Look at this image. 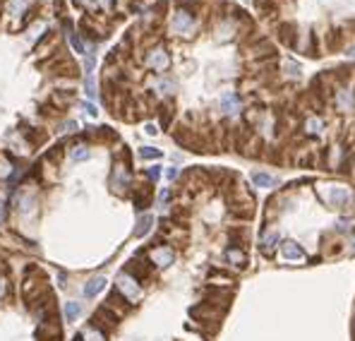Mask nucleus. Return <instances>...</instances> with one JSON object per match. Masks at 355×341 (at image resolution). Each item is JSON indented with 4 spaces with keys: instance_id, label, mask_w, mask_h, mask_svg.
I'll use <instances>...</instances> for the list:
<instances>
[{
    "instance_id": "nucleus-1",
    "label": "nucleus",
    "mask_w": 355,
    "mask_h": 341,
    "mask_svg": "<svg viewBox=\"0 0 355 341\" xmlns=\"http://www.w3.org/2000/svg\"><path fill=\"white\" fill-rule=\"evenodd\" d=\"M319 193H322V200L329 207H336V209H343V212L353 204V193L348 190L346 185H322Z\"/></svg>"
},
{
    "instance_id": "nucleus-2",
    "label": "nucleus",
    "mask_w": 355,
    "mask_h": 341,
    "mask_svg": "<svg viewBox=\"0 0 355 341\" xmlns=\"http://www.w3.org/2000/svg\"><path fill=\"white\" fill-rule=\"evenodd\" d=\"M230 212L235 214V216H240V219H250L255 214V200L245 190L243 183H238L233 195H230Z\"/></svg>"
},
{
    "instance_id": "nucleus-3",
    "label": "nucleus",
    "mask_w": 355,
    "mask_h": 341,
    "mask_svg": "<svg viewBox=\"0 0 355 341\" xmlns=\"http://www.w3.org/2000/svg\"><path fill=\"white\" fill-rule=\"evenodd\" d=\"M190 315L194 320H200L202 327H207V324L219 327V320L223 317V310H221V308H214V305H209V303H202V305H194L190 310Z\"/></svg>"
},
{
    "instance_id": "nucleus-4",
    "label": "nucleus",
    "mask_w": 355,
    "mask_h": 341,
    "mask_svg": "<svg viewBox=\"0 0 355 341\" xmlns=\"http://www.w3.org/2000/svg\"><path fill=\"white\" fill-rule=\"evenodd\" d=\"M115 291H120L130 303L135 305V300L142 295V286H139V281H137L135 277H130L128 272H123V274L115 279Z\"/></svg>"
},
{
    "instance_id": "nucleus-5",
    "label": "nucleus",
    "mask_w": 355,
    "mask_h": 341,
    "mask_svg": "<svg viewBox=\"0 0 355 341\" xmlns=\"http://www.w3.org/2000/svg\"><path fill=\"white\" fill-rule=\"evenodd\" d=\"M230 300H233V291H230V288L209 286V288L204 291V303L214 305V308H221V310H226Z\"/></svg>"
},
{
    "instance_id": "nucleus-6",
    "label": "nucleus",
    "mask_w": 355,
    "mask_h": 341,
    "mask_svg": "<svg viewBox=\"0 0 355 341\" xmlns=\"http://www.w3.org/2000/svg\"><path fill=\"white\" fill-rule=\"evenodd\" d=\"M151 262H149V257H144V255H139V257H132L125 264V272H128L130 277H135L137 281H146V279L151 277Z\"/></svg>"
},
{
    "instance_id": "nucleus-7",
    "label": "nucleus",
    "mask_w": 355,
    "mask_h": 341,
    "mask_svg": "<svg viewBox=\"0 0 355 341\" xmlns=\"http://www.w3.org/2000/svg\"><path fill=\"white\" fill-rule=\"evenodd\" d=\"M130 185H132V175H130L128 166L115 164V166H113V173H110V187H113V193L125 195Z\"/></svg>"
},
{
    "instance_id": "nucleus-8",
    "label": "nucleus",
    "mask_w": 355,
    "mask_h": 341,
    "mask_svg": "<svg viewBox=\"0 0 355 341\" xmlns=\"http://www.w3.org/2000/svg\"><path fill=\"white\" fill-rule=\"evenodd\" d=\"M120 322V317L113 310H108L106 305H101L99 310L94 313V317H91V324L94 327H99V329H103V332H108V329H115Z\"/></svg>"
},
{
    "instance_id": "nucleus-9",
    "label": "nucleus",
    "mask_w": 355,
    "mask_h": 341,
    "mask_svg": "<svg viewBox=\"0 0 355 341\" xmlns=\"http://www.w3.org/2000/svg\"><path fill=\"white\" fill-rule=\"evenodd\" d=\"M149 262L151 264H156V267H168V264H173V257L175 252L168 245H154V248L149 250Z\"/></svg>"
},
{
    "instance_id": "nucleus-10",
    "label": "nucleus",
    "mask_w": 355,
    "mask_h": 341,
    "mask_svg": "<svg viewBox=\"0 0 355 341\" xmlns=\"http://www.w3.org/2000/svg\"><path fill=\"white\" fill-rule=\"evenodd\" d=\"M103 305H106L108 310H113L118 317H123V315L130 310V305H132V303H130V300L123 293H120V291H113V293L106 298V303H103Z\"/></svg>"
},
{
    "instance_id": "nucleus-11",
    "label": "nucleus",
    "mask_w": 355,
    "mask_h": 341,
    "mask_svg": "<svg viewBox=\"0 0 355 341\" xmlns=\"http://www.w3.org/2000/svg\"><path fill=\"white\" fill-rule=\"evenodd\" d=\"M281 257L286 259V262H305L307 255H305V250H302L298 243L286 240V243H281Z\"/></svg>"
},
{
    "instance_id": "nucleus-12",
    "label": "nucleus",
    "mask_w": 355,
    "mask_h": 341,
    "mask_svg": "<svg viewBox=\"0 0 355 341\" xmlns=\"http://www.w3.org/2000/svg\"><path fill=\"white\" fill-rule=\"evenodd\" d=\"M240 106H243V101H240V94L235 92H228L221 96V111L226 113V116H235V113H240Z\"/></svg>"
},
{
    "instance_id": "nucleus-13",
    "label": "nucleus",
    "mask_w": 355,
    "mask_h": 341,
    "mask_svg": "<svg viewBox=\"0 0 355 341\" xmlns=\"http://www.w3.org/2000/svg\"><path fill=\"white\" fill-rule=\"evenodd\" d=\"M168 53H166L164 48H154L149 56H146V65L149 67H154V70H159V72H164L166 67H168Z\"/></svg>"
},
{
    "instance_id": "nucleus-14",
    "label": "nucleus",
    "mask_w": 355,
    "mask_h": 341,
    "mask_svg": "<svg viewBox=\"0 0 355 341\" xmlns=\"http://www.w3.org/2000/svg\"><path fill=\"white\" fill-rule=\"evenodd\" d=\"M226 262L233 269H245L247 267V255L243 248H228L226 250Z\"/></svg>"
},
{
    "instance_id": "nucleus-15",
    "label": "nucleus",
    "mask_w": 355,
    "mask_h": 341,
    "mask_svg": "<svg viewBox=\"0 0 355 341\" xmlns=\"http://www.w3.org/2000/svg\"><path fill=\"white\" fill-rule=\"evenodd\" d=\"M194 22H192V15L190 12H178L173 17V31L175 34H190Z\"/></svg>"
},
{
    "instance_id": "nucleus-16",
    "label": "nucleus",
    "mask_w": 355,
    "mask_h": 341,
    "mask_svg": "<svg viewBox=\"0 0 355 341\" xmlns=\"http://www.w3.org/2000/svg\"><path fill=\"white\" fill-rule=\"evenodd\" d=\"M74 341H106V332L99 329V327H94V324H89V327H84L82 332L74 336Z\"/></svg>"
},
{
    "instance_id": "nucleus-17",
    "label": "nucleus",
    "mask_w": 355,
    "mask_h": 341,
    "mask_svg": "<svg viewBox=\"0 0 355 341\" xmlns=\"http://www.w3.org/2000/svg\"><path fill=\"white\" fill-rule=\"evenodd\" d=\"M103 288H106V279H103V277H94V279L87 281V286H84V295H87V298H94V295H99Z\"/></svg>"
},
{
    "instance_id": "nucleus-18",
    "label": "nucleus",
    "mask_w": 355,
    "mask_h": 341,
    "mask_svg": "<svg viewBox=\"0 0 355 341\" xmlns=\"http://www.w3.org/2000/svg\"><path fill=\"white\" fill-rule=\"evenodd\" d=\"M149 202H151V187H149V185L137 187V193H135V207L137 209H146Z\"/></svg>"
},
{
    "instance_id": "nucleus-19",
    "label": "nucleus",
    "mask_w": 355,
    "mask_h": 341,
    "mask_svg": "<svg viewBox=\"0 0 355 341\" xmlns=\"http://www.w3.org/2000/svg\"><path fill=\"white\" fill-rule=\"evenodd\" d=\"M209 286H223V288H230L233 286V277H228L223 272H216V269H211L209 274Z\"/></svg>"
},
{
    "instance_id": "nucleus-20",
    "label": "nucleus",
    "mask_w": 355,
    "mask_h": 341,
    "mask_svg": "<svg viewBox=\"0 0 355 341\" xmlns=\"http://www.w3.org/2000/svg\"><path fill=\"white\" fill-rule=\"evenodd\" d=\"M252 183H255L257 187H273V185H276V178L264 173V171H257V173H252Z\"/></svg>"
},
{
    "instance_id": "nucleus-21",
    "label": "nucleus",
    "mask_w": 355,
    "mask_h": 341,
    "mask_svg": "<svg viewBox=\"0 0 355 341\" xmlns=\"http://www.w3.org/2000/svg\"><path fill=\"white\" fill-rule=\"evenodd\" d=\"M151 223H154V216H149V214H144V216L139 219V223H137V229H135V236H137V238H142V236H146V233L151 231Z\"/></svg>"
},
{
    "instance_id": "nucleus-22",
    "label": "nucleus",
    "mask_w": 355,
    "mask_h": 341,
    "mask_svg": "<svg viewBox=\"0 0 355 341\" xmlns=\"http://www.w3.org/2000/svg\"><path fill=\"white\" fill-rule=\"evenodd\" d=\"M276 245H279V233H266L262 238V252H266V255H271Z\"/></svg>"
},
{
    "instance_id": "nucleus-23",
    "label": "nucleus",
    "mask_w": 355,
    "mask_h": 341,
    "mask_svg": "<svg viewBox=\"0 0 355 341\" xmlns=\"http://www.w3.org/2000/svg\"><path fill=\"white\" fill-rule=\"evenodd\" d=\"M80 313H82V305L80 303H67L65 305V320H67V322H74V320L80 317Z\"/></svg>"
},
{
    "instance_id": "nucleus-24",
    "label": "nucleus",
    "mask_w": 355,
    "mask_h": 341,
    "mask_svg": "<svg viewBox=\"0 0 355 341\" xmlns=\"http://www.w3.org/2000/svg\"><path fill=\"white\" fill-rule=\"evenodd\" d=\"M72 159H74V161H84V159H89V149L84 147V144L72 147Z\"/></svg>"
},
{
    "instance_id": "nucleus-25",
    "label": "nucleus",
    "mask_w": 355,
    "mask_h": 341,
    "mask_svg": "<svg viewBox=\"0 0 355 341\" xmlns=\"http://www.w3.org/2000/svg\"><path fill=\"white\" fill-rule=\"evenodd\" d=\"M139 157H142V159H161V149L142 147V149H139Z\"/></svg>"
},
{
    "instance_id": "nucleus-26",
    "label": "nucleus",
    "mask_w": 355,
    "mask_h": 341,
    "mask_svg": "<svg viewBox=\"0 0 355 341\" xmlns=\"http://www.w3.org/2000/svg\"><path fill=\"white\" fill-rule=\"evenodd\" d=\"M322 128H324V123H322L319 118H310V120H307V132H310V135H319Z\"/></svg>"
},
{
    "instance_id": "nucleus-27",
    "label": "nucleus",
    "mask_w": 355,
    "mask_h": 341,
    "mask_svg": "<svg viewBox=\"0 0 355 341\" xmlns=\"http://www.w3.org/2000/svg\"><path fill=\"white\" fill-rule=\"evenodd\" d=\"M84 89H87V96L89 99H96V84H94V77L87 74V80H84Z\"/></svg>"
},
{
    "instance_id": "nucleus-28",
    "label": "nucleus",
    "mask_w": 355,
    "mask_h": 341,
    "mask_svg": "<svg viewBox=\"0 0 355 341\" xmlns=\"http://www.w3.org/2000/svg\"><path fill=\"white\" fill-rule=\"evenodd\" d=\"M70 44H72V48H74V51H77V53H87V48H84L82 39L77 36L74 31H70Z\"/></svg>"
},
{
    "instance_id": "nucleus-29",
    "label": "nucleus",
    "mask_w": 355,
    "mask_h": 341,
    "mask_svg": "<svg viewBox=\"0 0 355 341\" xmlns=\"http://www.w3.org/2000/svg\"><path fill=\"white\" fill-rule=\"evenodd\" d=\"M159 89H161V92H166V94H173L175 82H173V80H161V82H159Z\"/></svg>"
},
{
    "instance_id": "nucleus-30",
    "label": "nucleus",
    "mask_w": 355,
    "mask_h": 341,
    "mask_svg": "<svg viewBox=\"0 0 355 341\" xmlns=\"http://www.w3.org/2000/svg\"><path fill=\"white\" fill-rule=\"evenodd\" d=\"M171 113H173L171 111V106H164V108H161V125H164V128L171 123Z\"/></svg>"
},
{
    "instance_id": "nucleus-31",
    "label": "nucleus",
    "mask_w": 355,
    "mask_h": 341,
    "mask_svg": "<svg viewBox=\"0 0 355 341\" xmlns=\"http://www.w3.org/2000/svg\"><path fill=\"white\" fill-rule=\"evenodd\" d=\"M146 175H149V180H159V175H161V168H159V166L146 168Z\"/></svg>"
},
{
    "instance_id": "nucleus-32",
    "label": "nucleus",
    "mask_w": 355,
    "mask_h": 341,
    "mask_svg": "<svg viewBox=\"0 0 355 341\" xmlns=\"http://www.w3.org/2000/svg\"><path fill=\"white\" fill-rule=\"evenodd\" d=\"M84 111L89 113V116H96V113H99V111H96V106H94V103H84Z\"/></svg>"
},
{
    "instance_id": "nucleus-33",
    "label": "nucleus",
    "mask_w": 355,
    "mask_h": 341,
    "mask_svg": "<svg viewBox=\"0 0 355 341\" xmlns=\"http://www.w3.org/2000/svg\"><path fill=\"white\" fill-rule=\"evenodd\" d=\"M159 200H161V202H168V200H171V190H164V193L159 195Z\"/></svg>"
},
{
    "instance_id": "nucleus-34",
    "label": "nucleus",
    "mask_w": 355,
    "mask_h": 341,
    "mask_svg": "<svg viewBox=\"0 0 355 341\" xmlns=\"http://www.w3.org/2000/svg\"><path fill=\"white\" fill-rule=\"evenodd\" d=\"M166 175H168L171 180H175V178H178V168H168V171H166Z\"/></svg>"
},
{
    "instance_id": "nucleus-35",
    "label": "nucleus",
    "mask_w": 355,
    "mask_h": 341,
    "mask_svg": "<svg viewBox=\"0 0 355 341\" xmlns=\"http://www.w3.org/2000/svg\"><path fill=\"white\" fill-rule=\"evenodd\" d=\"M159 130H156V125H146V135H156Z\"/></svg>"
},
{
    "instance_id": "nucleus-36",
    "label": "nucleus",
    "mask_w": 355,
    "mask_h": 341,
    "mask_svg": "<svg viewBox=\"0 0 355 341\" xmlns=\"http://www.w3.org/2000/svg\"><path fill=\"white\" fill-rule=\"evenodd\" d=\"M3 214H5V212H3V207H0V221H3Z\"/></svg>"
}]
</instances>
